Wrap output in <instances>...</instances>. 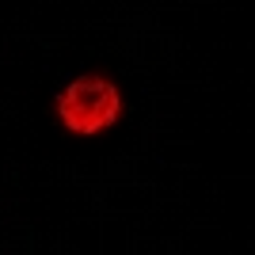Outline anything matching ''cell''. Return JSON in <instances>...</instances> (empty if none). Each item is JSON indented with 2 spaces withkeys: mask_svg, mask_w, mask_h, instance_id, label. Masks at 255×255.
I'll return each instance as SVG.
<instances>
[{
  "mask_svg": "<svg viewBox=\"0 0 255 255\" xmlns=\"http://www.w3.org/2000/svg\"><path fill=\"white\" fill-rule=\"evenodd\" d=\"M122 115V96L107 76H76L57 96V118L69 133H99Z\"/></svg>",
  "mask_w": 255,
  "mask_h": 255,
  "instance_id": "6da1fadb",
  "label": "cell"
}]
</instances>
